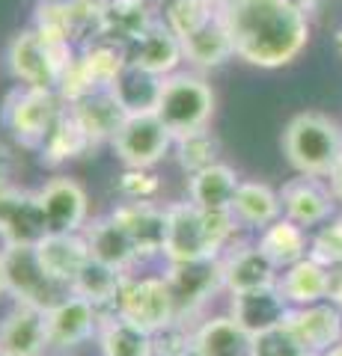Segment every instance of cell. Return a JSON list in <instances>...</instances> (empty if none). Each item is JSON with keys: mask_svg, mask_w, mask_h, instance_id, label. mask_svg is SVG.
Returning a JSON list of instances; mask_svg holds the SVG:
<instances>
[{"mask_svg": "<svg viewBox=\"0 0 342 356\" xmlns=\"http://www.w3.org/2000/svg\"><path fill=\"white\" fill-rule=\"evenodd\" d=\"M334 48H336V54H339V57H342V27L334 33Z\"/></svg>", "mask_w": 342, "mask_h": 356, "instance_id": "cell-45", "label": "cell"}, {"mask_svg": "<svg viewBox=\"0 0 342 356\" xmlns=\"http://www.w3.org/2000/svg\"><path fill=\"white\" fill-rule=\"evenodd\" d=\"M65 107H69V113L86 134V140L93 143V149L102 146V143H114L119 128H123V122L128 119V113L123 110V104L116 102V95L110 92V89H95V92L84 95Z\"/></svg>", "mask_w": 342, "mask_h": 356, "instance_id": "cell-20", "label": "cell"}, {"mask_svg": "<svg viewBox=\"0 0 342 356\" xmlns=\"http://www.w3.org/2000/svg\"><path fill=\"white\" fill-rule=\"evenodd\" d=\"M182 54L194 69H203V72L220 69L224 63L233 60L235 48H233V39H229V33H226L224 18L217 15L215 21H208L205 27L191 33V36H185L182 39Z\"/></svg>", "mask_w": 342, "mask_h": 356, "instance_id": "cell-31", "label": "cell"}, {"mask_svg": "<svg viewBox=\"0 0 342 356\" xmlns=\"http://www.w3.org/2000/svg\"><path fill=\"white\" fill-rule=\"evenodd\" d=\"M164 280H167L173 303H176V321H185V324L194 315H200L203 306L212 303L220 291H226L220 259L167 261Z\"/></svg>", "mask_w": 342, "mask_h": 356, "instance_id": "cell-7", "label": "cell"}, {"mask_svg": "<svg viewBox=\"0 0 342 356\" xmlns=\"http://www.w3.org/2000/svg\"><path fill=\"white\" fill-rule=\"evenodd\" d=\"M280 202H283V217L297 222L306 232H316L325 226L339 211V202L334 191H330L327 178H313V175H295L280 187Z\"/></svg>", "mask_w": 342, "mask_h": 356, "instance_id": "cell-10", "label": "cell"}, {"mask_svg": "<svg viewBox=\"0 0 342 356\" xmlns=\"http://www.w3.org/2000/svg\"><path fill=\"white\" fill-rule=\"evenodd\" d=\"M6 294V282H3V270H0V297Z\"/></svg>", "mask_w": 342, "mask_h": 356, "instance_id": "cell-47", "label": "cell"}, {"mask_svg": "<svg viewBox=\"0 0 342 356\" xmlns=\"http://www.w3.org/2000/svg\"><path fill=\"white\" fill-rule=\"evenodd\" d=\"M0 270H3L6 294L15 303H27L48 312L65 294H72L69 285L57 282L42 267L36 247H27V243H0Z\"/></svg>", "mask_w": 342, "mask_h": 356, "instance_id": "cell-4", "label": "cell"}, {"mask_svg": "<svg viewBox=\"0 0 342 356\" xmlns=\"http://www.w3.org/2000/svg\"><path fill=\"white\" fill-rule=\"evenodd\" d=\"M173 149H176V161H179L182 172L187 178L196 175V172H203V170H208V166L220 163L217 161L220 158V143H217V137L208 128L194 131V134H185V137H176Z\"/></svg>", "mask_w": 342, "mask_h": 356, "instance_id": "cell-36", "label": "cell"}, {"mask_svg": "<svg viewBox=\"0 0 342 356\" xmlns=\"http://www.w3.org/2000/svg\"><path fill=\"white\" fill-rule=\"evenodd\" d=\"M250 348H253V336L229 312L203 321L194 330L196 356H250Z\"/></svg>", "mask_w": 342, "mask_h": 356, "instance_id": "cell-27", "label": "cell"}, {"mask_svg": "<svg viewBox=\"0 0 342 356\" xmlns=\"http://www.w3.org/2000/svg\"><path fill=\"white\" fill-rule=\"evenodd\" d=\"M42 211L48 220V235H78L86 226V214H90V202L78 181L72 178H51V181L39 191Z\"/></svg>", "mask_w": 342, "mask_h": 356, "instance_id": "cell-16", "label": "cell"}, {"mask_svg": "<svg viewBox=\"0 0 342 356\" xmlns=\"http://www.w3.org/2000/svg\"><path fill=\"white\" fill-rule=\"evenodd\" d=\"M283 154L297 175L330 178L342 161V128L316 110L297 113L283 131Z\"/></svg>", "mask_w": 342, "mask_h": 356, "instance_id": "cell-3", "label": "cell"}, {"mask_svg": "<svg viewBox=\"0 0 342 356\" xmlns=\"http://www.w3.org/2000/svg\"><path fill=\"white\" fill-rule=\"evenodd\" d=\"M95 339L102 356H155V332L137 327L116 312L102 318Z\"/></svg>", "mask_w": 342, "mask_h": 356, "instance_id": "cell-28", "label": "cell"}, {"mask_svg": "<svg viewBox=\"0 0 342 356\" xmlns=\"http://www.w3.org/2000/svg\"><path fill=\"white\" fill-rule=\"evenodd\" d=\"M295 3L301 6V9H304V15L313 21V18H318V15H325L327 9L334 6V0H295Z\"/></svg>", "mask_w": 342, "mask_h": 356, "instance_id": "cell-41", "label": "cell"}, {"mask_svg": "<svg viewBox=\"0 0 342 356\" xmlns=\"http://www.w3.org/2000/svg\"><path fill=\"white\" fill-rule=\"evenodd\" d=\"M116 191L125 202H152L161 191V181L152 170H143V166H125V172L116 178Z\"/></svg>", "mask_w": 342, "mask_h": 356, "instance_id": "cell-39", "label": "cell"}, {"mask_svg": "<svg viewBox=\"0 0 342 356\" xmlns=\"http://www.w3.org/2000/svg\"><path fill=\"white\" fill-rule=\"evenodd\" d=\"M176 137L155 113H134L123 122V128L114 137V149L125 166H143L152 170L158 161L167 158Z\"/></svg>", "mask_w": 342, "mask_h": 356, "instance_id": "cell-9", "label": "cell"}, {"mask_svg": "<svg viewBox=\"0 0 342 356\" xmlns=\"http://www.w3.org/2000/svg\"><path fill=\"white\" fill-rule=\"evenodd\" d=\"M330 303H334L339 309V315H342V270L334 273V288H330Z\"/></svg>", "mask_w": 342, "mask_h": 356, "instance_id": "cell-44", "label": "cell"}, {"mask_svg": "<svg viewBox=\"0 0 342 356\" xmlns=\"http://www.w3.org/2000/svg\"><path fill=\"white\" fill-rule=\"evenodd\" d=\"M90 149H93V143L86 140V134L81 131V125L69 113V107H63V113L57 116L54 128L48 131L45 143L39 146V158H42V163L60 166V163L81 158V154H86Z\"/></svg>", "mask_w": 342, "mask_h": 356, "instance_id": "cell-34", "label": "cell"}, {"mask_svg": "<svg viewBox=\"0 0 342 356\" xmlns=\"http://www.w3.org/2000/svg\"><path fill=\"white\" fill-rule=\"evenodd\" d=\"M149 0H102V18H98V39L114 44H134L152 27Z\"/></svg>", "mask_w": 342, "mask_h": 356, "instance_id": "cell-23", "label": "cell"}, {"mask_svg": "<svg viewBox=\"0 0 342 356\" xmlns=\"http://www.w3.org/2000/svg\"><path fill=\"white\" fill-rule=\"evenodd\" d=\"M36 252L42 267L57 282L69 288L75 282V276L84 270V264L90 261V247H86V238L81 232L78 235H57V232H51V235H45L36 243Z\"/></svg>", "mask_w": 342, "mask_h": 356, "instance_id": "cell-26", "label": "cell"}, {"mask_svg": "<svg viewBox=\"0 0 342 356\" xmlns=\"http://www.w3.org/2000/svg\"><path fill=\"white\" fill-rule=\"evenodd\" d=\"M9 175H13V154L0 143V187L9 184Z\"/></svg>", "mask_w": 342, "mask_h": 356, "instance_id": "cell-42", "label": "cell"}, {"mask_svg": "<svg viewBox=\"0 0 342 356\" xmlns=\"http://www.w3.org/2000/svg\"><path fill=\"white\" fill-rule=\"evenodd\" d=\"M217 15H220L217 0H167L164 24H167L179 39H185L200 27H205L208 21H215Z\"/></svg>", "mask_w": 342, "mask_h": 356, "instance_id": "cell-37", "label": "cell"}, {"mask_svg": "<svg viewBox=\"0 0 342 356\" xmlns=\"http://www.w3.org/2000/svg\"><path fill=\"white\" fill-rule=\"evenodd\" d=\"M286 327L313 356H322L336 341H342V315L330 300L292 309L289 318H286Z\"/></svg>", "mask_w": 342, "mask_h": 356, "instance_id": "cell-18", "label": "cell"}, {"mask_svg": "<svg viewBox=\"0 0 342 356\" xmlns=\"http://www.w3.org/2000/svg\"><path fill=\"white\" fill-rule=\"evenodd\" d=\"M78 60L95 89H110L128 65V51L123 44H114L107 39H93V42H84V48L78 51Z\"/></svg>", "mask_w": 342, "mask_h": 356, "instance_id": "cell-35", "label": "cell"}, {"mask_svg": "<svg viewBox=\"0 0 342 356\" xmlns=\"http://www.w3.org/2000/svg\"><path fill=\"white\" fill-rule=\"evenodd\" d=\"M256 247L268 255V261L277 270H286V267H292L310 255V232L301 229L292 220L280 217L268 229L256 232Z\"/></svg>", "mask_w": 342, "mask_h": 356, "instance_id": "cell-29", "label": "cell"}, {"mask_svg": "<svg viewBox=\"0 0 342 356\" xmlns=\"http://www.w3.org/2000/svg\"><path fill=\"white\" fill-rule=\"evenodd\" d=\"M161 83L164 77H155L149 72L137 69V65H125L123 74L114 81V86H110V92L116 95V102L123 104V110L128 116L134 113H152L158 104V95H161Z\"/></svg>", "mask_w": 342, "mask_h": 356, "instance_id": "cell-33", "label": "cell"}, {"mask_svg": "<svg viewBox=\"0 0 342 356\" xmlns=\"http://www.w3.org/2000/svg\"><path fill=\"white\" fill-rule=\"evenodd\" d=\"M84 238H86V247H90V259H95V261H104L125 273H131L140 264V255L134 250V243H131L128 232L119 226L114 217H102V220L90 222Z\"/></svg>", "mask_w": 342, "mask_h": 356, "instance_id": "cell-25", "label": "cell"}, {"mask_svg": "<svg viewBox=\"0 0 342 356\" xmlns=\"http://www.w3.org/2000/svg\"><path fill=\"white\" fill-rule=\"evenodd\" d=\"M220 264H224V285H226L229 294L271 288L280 280V270L268 261V255L256 247V241L253 243H233V247L220 255Z\"/></svg>", "mask_w": 342, "mask_h": 356, "instance_id": "cell-17", "label": "cell"}, {"mask_svg": "<svg viewBox=\"0 0 342 356\" xmlns=\"http://www.w3.org/2000/svg\"><path fill=\"white\" fill-rule=\"evenodd\" d=\"M110 217L128 232L140 264L164 259V243H167V211L164 208H155L152 202H123L110 211Z\"/></svg>", "mask_w": 342, "mask_h": 356, "instance_id": "cell-15", "label": "cell"}, {"mask_svg": "<svg viewBox=\"0 0 342 356\" xmlns=\"http://www.w3.org/2000/svg\"><path fill=\"white\" fill-rule=\"evenodd\" d=\"M164 211H167L164 261L220 259L235 243L238 222L229 211H203L191 199L173 202Z\"/></svg>", "mask_w": 342, "mask_h": 356, "instance_id": "cell-2", "label": "cell"}, {"mask_svg": "<svg viewBox=\"0 0 342 356\" xmlns=\"http://www.w3.org/2000/svg\"><path fill=\"white\" fill-rule=\"evenodd\" d=\"M116 315L134 321L137 327L149 332H161L176 324V303L164 273H128L116 300Z\"/></svg>", "mask_w": 342, "mask_h": 356, "instance_id": "cell-8", "label": "cell"}, {"mask_svg": "<svg viewBox=\"0 0 342 356\" xmlns=\"http://www.w3.org/2000/svg\"><path fill=\"white\" fill-rule=\"evenodd\" d=\"M128 63L137 69L155 74V77H170L179 69V63L185 60L182 54V39L164 24V18H155L152 27L143 36L128 44Z\"/></svg>", "mask_w": 342, "mask_h": 356, "instance_id": "cell-19", "label": "cell"}, {"mask_svg": "<svg viewBox=\"0 0 342 356\" xmlns=\"http://www.w3.org/2000/svg\"><path fill=\"white\" fill-rule=\"evenodd\" d=\"M48 350V312L15 303L0 321V356H45Z\"/></svg>", "mask_w": 342, "mask_h": 356, "instance_id": "cell-14", "label": "cell"}, {"mask_svg": "<svg viewBox=\"0 0 342 356\" xmlns=\"http://www.w3.org/2000/svg\"><path fill=\"white\" fill-rule=\"evenodd\" d=\"M250 356H313L310 350L297 341L289 327H277V330H268V332H259L253 336V348Z\"/></svg>", "mask_w": 342, "mask_h": 356, "instance_id": "cell-40", "label": "cell"}, {"mask_svg": "<svg viewBox=\"0 0 342 356\" xmlns=\"http://www.w3.org/2000/svg\"><path fill=\"white\" fill-rule=\"evenodd\" d=\"M102 312H98L90 300L78 294H65L57 306L48 309V339L51 350L69 353L75 348L86 344L93 336H98L102 327Z\"/></svg>", "mask_w": 342, "mask_h": 356, "instance_id": "cell-13", "label": "cell"}, {"mask_svg": "<svg viewBox=\"0 0 342 356\" xmlns=\"http://www.w3.org/2000/svg\"><path fill=\"white\" fill-rule=\"evenodd\" d=\"M334 273H336V270H330L327 264L316 261L313 255H306V259H301L297 264L280 270L277 288H280V294L286 297V303H289L292 309L313 306V303H325V300H330Z\"/></svg>", "mask_w": 342, "mask_h": 356, "instance_id": "cell-22", "label": "cell"}, {"mask_svg": "<svg viewBox=\"0 0 342 356\" xmlns=\"http://www.w3.org/2000/svg\"><path fill=\"white\" fill-rule=\"evenodd\" d=\"M292 306L286 303V297L280 294L277 285L271 288H256V291H244V294H233L229 300V315H233L250 336L259 332L277 330L286 324Z\"/></svg>", "mask_w": 342, "mask_h": 356, "instance_id": "cell-21", "label": "cell"}, {"mask_svg": "<svg viewBox=\"0 0 342 356\" xmlns=\"http://www.w3.org/2000/svg\"><path fill=\"white\" fill-rule=\"evenodd\" d=\"M6 65L21 86L54 89V92H57L63 72H60L57 60H54L51 48L45 44V39L33 27L13 36V42H9V48H6Z\"/></svg>", "mask_w": 342, "mask_h": 356, "instance_id": "cell-11", "label": "cell"}, {"mask_svg": "<svg viewBox=\"0 0 342 356\" xmlns=\"http://www.w3.org/2000/svg\"><path fill=\"white\" fill-rule=\"evenodd\" d=\"M125 276H128L125 270H116V267H110L104 261L90 259L84 264V270L75 276L72 294L90 300L102 315H110V312H116V300L125 285Z\"/></svg>", "mask_w": 342, "mask_h": 356, "instance_id": "cell-30", "label": "cell"}, {"mask_svg": "<svg viewBox=\"0 0 342 356\" xmlns=\"http://www.w3.org/2000/svg\"><path fill=\"white\" fill-rule=\"evenodd\" d=\"M220 18L235 57L256 69L292 65L310 44V18L295 0H226Z\"/></svg>", "mask_w": 342, "mask_h": 356, "instance_id": "cell-1", "label": "cell"}, {"mask_svg": "<svg viewBox=\"0 0 342 356\" xmlns=\"http://www.w3.org/2000/svg\"><path fill=\"white\" fill-rule=\"evenodd\" d=\"M39 3H65V0H39Z\"/></svg>", "mask_w": 342, "mask_h": 356, "instance_id": "cell-48", "label": "cell"}, {"mask_svg": "<svg viewBox=\"0 0 342 356\" xmlns=\"http://www.w3.org/2000/svg\"><path fill=\"white\" fill-rule=\"evenodd\" d=\"M63 98L54 89H33V86H15L3 102V113L0 122L3 128L13 134V140L21 143L24 149L39 152V146L45 143L48 131L54 128V122L63 113Z\"/></svg>", "mask_w": 342, "mask_h": 356, "instance_id": "cell-6", "label": "cell"}, {"mask_svg": "<svg viewBox=\"0 0 342 356\" xmlns=\"http://www.w3.org/2000/svg\"><path fill=\"white\" fill-rule=\"evenodd\" d=\"M241 178L229 163H215L187 178V199L203 211H229Z\"/></svg>", "mask_w": 342, "mask_h": 356, "instance_id": "cell-32", "label": "cell"}, {"mask_svg": "<svg viewBox=\"0 0 342 356\" xmlns=\"http://www.w3.org/2000/svg\"><path fill=\"white\" fill-rule=\"evenodd\" d=\"M173 137L208 128L215 116V92L200 74H170L161 83L158 104L152 110Z\"/></svg>", "mask_w": 342, "mask_h": 356, "instance_id": "cell-5", "label": "cell"}, {"mask_svg": "<svg viewBox=\"0 0 342 356\" xmlns=\"http://www.w3.org/2000/svg\"><path fill=\"white\" fill-rule=\"evenodd\" d=\"M48 235V220L39 193L15 191L13 184L0 187V243H36Z\"/></svg>", "mask_w": 342, "mask_h": 356, "instance_id": "cell-12", "label": "cell"}, {"mask_svg": "<svg viewBox=\"0 0 342 356\" xmlns=\"http://www.w3.org/2000/svg\"><path fill=\"white\" fill-rule=\"evenodd\" d=\"M322 356H342V341H336L334 348H330L327 353H322Z\"/></svg>", "mask_w": 342, "mask_h": 356, "instance_id": "cell-46", "label": "cell"}, {"mask_svg": "<svg viewBox=\"0 0 342 356\" xmlns=\"http://www.w3.org/2000/svg\"><path fill=\"white\" fill-rule=\"evenodd\" d=\"M310 255L327 264L330 270H342V211H336L325 226L310 232Z\"/></svg>", "mask_w": 342, "mask_h": 356, "instance_id": "cell-38", "label": "cell"}, {"mask_svg": "<svg viewBox=\"0 0 342 356\" xmlns=\"http://www.w3.org/2000/svg\"><path fill=\"white\" fill-rule=\"evenodd\" d=\"M229 214L235 217L238 229H250V232L268 229L271 222L283 217L280 191H274L265 181H241L233 205H229Z\"/></svg>", "mask_w": 342, "mask_h": 356, "instance_id": "cell-24", "label": "cell"}, {"mask_svg": "<svg viewBox=\"0 0 342 356\" xmlns=\"http://www.w3.org/2000/svg\"><path fill=\"white\" fill-rule=\"evenodd\" d=\"M330 191H334V196H336V202H339V208H342V161H339V166L334 172H330Z\"/></svg>", "mask_w": 342, "mask_h": 356, "instance_id": "cell-43", "label": "cell"}, {"mask_svg": "<svg viewBox=\"0 0 342 356\" xmlns=\"http://www.w3.org/2000/svg\"><path fill=\"white\" fill-rule=\"evenodd\" d=\"M217 3H226V0H217Z\"/></svg>", "mask_w": 342, "mask_h": 356, "instance_id": "cell-49", "label": "cell"}]
</instances>
